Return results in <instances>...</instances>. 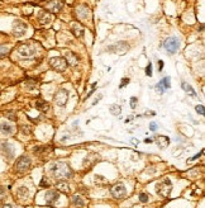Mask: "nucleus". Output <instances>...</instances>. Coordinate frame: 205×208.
I'll use <instances>...</instances> for the list:
<instances>
[{
  "instance_id": "obj_1",
  "label": "nucleus",
  "mask_w": 205,
  "mask_h": 208,
  "mask_svg": "<svg viewBox=\"0 0 205 208\" xmlns=\"http://www.w3.org/2000/svg\"><path fill=\"white\" fill-rule=\"evenodd\" d=\"M53 175L57 179H63V178H70L72 175V170L70 168V165L66 163H56L52 168H51Z\"/></svg>"
},
{
  "instance_id": "obj_2",
  "label": "nucleus",
  "mask_w": 205,
  "mask_h": 208,
  "mask_svg": "<svg viewBox=\"0 0 205 208\" xmlns=\"http://www.w3.org/2000/svg\"><path fill=\"white\" fill-rule=\"evenodd\" d=\"M171 190H172V183H171L170 179H163L160 183L156 184V192L158 195L166 198L171 194Z\"/></svg>"
},
{
  "instance_id": "obj_3",
  "label": "nucleus",
  "mask_w": 205,
  "mask_h": 208,
  "mask_svg": "<svg viewBox=\"0 0 205 208\" xmlns=\"http://www.w3.org/2000/svg\"><path fill=\"white\" fill-rule=\"evenodd\" d=\"M163 47L166 48V51L168 52V53H175L179 48H180V41H179V38H176V37H168L166 41H165V43H163Z\"/></svg>"
},
{
  "instance_id": "obj_4",
  "label": "nucleus",
  "mask_w": 205,
  "mask_h": 208,
  "mask_svg": "<svg viewBox=\"0 0 205 208\" xmlns=\"http://www.w3.org/2000/svg\"><path fill=\"white\" fill-rule=\"evenodd\" d=\"M32 166V161L28 156H20L15 163V170L18 173H25Z\"/></svg>"
},
{
  "instance_id": "obj_5",
  "label": "nucleus",
  "mask_w": 205,
  "mask_h": 208,
  "mask_svg": "<svg viewBox=\"0 0 205 208\" xmlns=\"http://www.w3.org/2000/svg\"><path fill=\"white\" fill-rule=\"evenodd\" d=\"M50 65L53 70H56L58 72H63L67 67V62L63 57H52L50 60Z\"/></svg>"
},
{
  "instance_id": "obj_6",
  "label": "nucleus",
  "mask_w": 205,
  "mask_h": 208,
  "mask_svg": "<svg viewBox=\"0 0 205 208\" xmlns=\"http://www.w3.org/2000/svg\"><path fill=\"white\" fill-rule=\"evenodd\" d=\"M68 100V92L65 90V89H61V90H58L55 97H53V102L58 105V107H65L66 103Z\"/></svg>"
},
{
  "instance_id": "obj_7",
  "label": "nucleus",
  "mask_w": 205,
  "mask_h": 208,
  "mask_svg": "<svg viewBox=\"0 0 205 208\" xmlns=\"http://www.w3.org/2000/svg\"><path fill=\"white\" fill-rule=\"evenodd\" d=\"M27 24L25 23H23L22 20H15L14 22V25H13V33H14V36L15 37H23L24 35H25V32H27Z\"/></svg>"
},
{
  "instance_id": "obj_8",
  "label": "nucleus",
  "mask_w": 205,
  "mask_h": 208,
  "mask_svg": "<svg viewBox=\"0 0 205 208\" xmlns=\"http://www.w3.org/2000/svg\"><path fill=\"white\" fill-rule=\"evenodd\" d=\"M109 52H113V53H119V55H124L128 50H129V46L125 43V42H118L113 46H109L107 48Z\"/></svg>"
},
{
  "instance_id": "obj_9",
  "label": "nucleus",
  "mask_w": 205,
  "mask_h": 208,
  "mask_svg": "<svg viewBox=\"0 0 205 208\" xmlns=\"http://www.w3.org/2000/svg\"><path fill=\"white\" fill-rule=\"evenodd\" d=\"M110 193H112V195H113L114 198H117V199H122V198L125 197L127 190H125V187H124L122 183H119V184H115V185L112 187Z\"/></svg>"
},
{
  "instance_id": "obj_10",
  "label": "nucleus",
  "mask_w": 205,
  "mask_h": 208,
  "mask_svg": "<svg viewBox=\"0 0 205 208\" xmlns=\"http://www.w3.org/2000/svg\"><path fill=\"white\" fill-rule=\"evenodd\" d=\"M18 52L22 57H33L34 56V48L30 45H22L19 47Z\"/></svg>"
},
{
  "instance_id": "obj_11",
  "label": "nucleus",
  "mask_w": 205,
  "mask_h": 208,
  "mask_svg": "<svg viewBox=\"0 0 205 208\" xmlns=\"http://www.w3.org/2000/svg\"><path fill=\"white\" fill-rule=\"evenodd\" d=\"M58 198H60V193L57 190H50V192L46 193V202H47V204H51V205L55 204L58 200Z\"/></svg>"
},
{
  "instance_id": "obj_12",
  "label": "nucleus",
  "mask_w": 205,
  "mask_h": 208,
  "mask_svg": "<svg viewBox=\"0 0 205 208\" xmlns=\"http://www.w3.org/2000/svg\"><path fill=\"white\" fill-rule=\"evenodd\" d=\"M170 81H171V77L170 76H166V77H163L157 85H156V89L160 92V93H163L166 89H170Z\"/></svg>"
},
{
  "instance_id": "obj_13",
  "label": "nucleus",
  "mask_w": 205,
  "mask_h": 208,
  "mask_svg": "<svg viewBox=\"0 0 205 208\" xmlns=\"http://www.w3.org/2000/svg\"><path fill=\"white\" fill-rule=\"evenodd\" d=\"M56 188H57V190L58 192H61V193H70V187H68V183L66 182V180H58L57 183H56Z\"/></svg>"
},
{
  "instance_id": "obj_14",
  "label": "nucleus",
  "mask_w": 205,
  "mask_h": 208,
  "mask_svg": "<svg viewBox=\"0 0 205 208\" xmlns=\"http://www.w3.org/2000/svg\"><path fill=\"white\" fill-rule=\"evenodd\" d=\"M14 131V127L8 123V122H2L0 123V132H2L3 135H12Z\"/></svg>"
},
{
  "instance_id": "obj_15",
  "label": "nucleus",
  "mask_w": 205,
  "mask_h": 208,
  "mask_svg": "<svg viewBox=\"0 0 205 208\" xmlns=\"http://www.w3.org/2000/svg\"><path fill=\"white\" fill-rule=\"evenodd\" d=\"M2 151L5 154V156H7L8 159H12L13 155H14V150H13V147H12L9 143H3V146H2Z\"/></svg>"
},
{
  "instance_id": "obj_16",
  "label": "nucleus",
  "mask_w": 205,
  "mask_h": 208,
  "mask_svg": "<svg viewBox=\"0 0 205 208\" xmlns=\"http://www.w3.org/2000/svg\"><path fill=\"white\" fill-rule=\"evenodd\" d=\"M94 183H95L96 187H105V185L108 184V180H107L103 175H95V178H94Z\"/></svg>"
},
{
  "instance_id": "obj_17",
  "label": "nucleus",
  "mask_w": 205,
  "mask_h": 208,
  "mask_svg": "<svg viewBox=\"0 0 205 208\" xmlns=\"http://www.w3.org/2000/svg\"><path fill=\"white\" fill-rule=\"evenodd\" d=\"M51 19H52V17H51V14H50L48 12H42V13L39 14V23L43 24V25L48 24V23L51 22Z\"/></svg>"
},
{
  "instance_id": "obj_18",
  "label": "nucleus",
  "mask_w": 205,
  "mask_h": 208,
  "mask_svg": "<svg viewBox=\"0 0 205 208\" xmlns=\"http://www.w3.org/2000/svg\"><path fill=\"white\" fill-rule=\"evenodd\" d=\"M66 62L71 66H75L77 64V57L72 52H66Z\"/></svg>"
},
{
  "instance_id": "obj_19",
  "label": "nucleus",
  "mask_w": 205,
  "mask_h": 208,
  "mask_svg": "<svg viewBox=\"0 0 205 208\" xmlns=\"http://www.w3.org/2000/svg\"><path fill=\"white\" fill-rule=\"evenodd\" d=\"M156 141H157V145L160 146V148H165V147H167V145L170 143V140H168V137H166V136H157Z\"/></svg>"
},
{
  "instance_id": "obj_20",
  "label": "nucleus",
  "mask_w": 205,
  "mask_h": 208,
  "mask_svg": "<svg viewBox=\"0 0 205 208\" xmlns=\"http://www.w3.org/2000/svg\"><path fill=\"white\" fill-rule=\"evenodd\" d=\"M72 32H74V35H75V36L81 37V36H82V33H84V28H82L79 23H72Z\"/></svg>"
},
{
  "instance_id": "obj_21",
  "label": "nucleus",
  "mask_w": 205,
  "mask_h": 208,
  "mask_svg": "<svg viewBox=\"0 0 205 208\" xmlns=\"http://www.w3.org/2000/svg\"><path fill=\"white\" fill-rule=\"evenodd\" d=\"M62 5H63V3L61 2V0H55V2H52L51 10H52L53 13H58V12L62 9Z\"/></svg>"
},
{
  "instance_id": "obj_22",
  "label": "nucleus",
  "mask_w": 205,
  "mask_h": 208,
  "mask_svg": "<svg viewBox=\"0 0 205 208\" xmlns=\"http://www.w3.org/2000/svg\"><path fill=\"white\" fill-rule=\"evenodd\" d=\"M72 204H74L75 207H80V208H81V207L85 205V202H84V199H82L80 195L76 194V195L72 197Z\"/></svg>"
},
{
  "instance_id": "obj_23",
  "label": "nucleus",
  "mask_w": 205,
  "mask_h": 208,
  "mask_svg": "<svg viewBox=\"0 0 205 208\" xmlns=\"http://www.w3.org/2000/svg\"><path fill=\"white\" fill-rule=\"evenodd\" d=\"M109 110H110V113H112L113 115H119L120 112H122V108H120L118 104H113V105H110Z\"/></svg>"
},
{
  "instance_id": "obj_24",
  "label": "nucleus",
  "mask_w": 205,
  "mask_h": 208,
  "mask_svg": "<svg viewBox=\"0 0 205 208\" xmlns=\"http://www.w3.org/2000/svg\"><path fill=\"white\" fill-rule=\"evenodd\" d=\"M182 89H184L185 92L190 93V95H191V97H196V93H195V90H194V89H192L190 85H187L186 83H182Z\"/></svg>"
},
{
  "instance_id": "obj_25",
  "label": "nucleus",
  "mask_w": 205,
  "mask_h": 208,
  "mask_svg": "<svg viewBox=\"0 0 205 208\" xmlns=\"http://www.w3.org/2000/svg\"><path fill=\"white\" fill-rule=\"evenodd\" d=\"M17 193H18V195H20V197H27V195L29 194V190H28L25 187H20V188H18Z\"/></svg>"
},
{
  "instance_id": "obj_26",
  "label": "nucleus",
  "mask_w": 205,
  "mask_h": 208,
  "mask_svg": "<svg viewBox=\"0 0 205 208\" xmlns=\"http://www.w3.org/2000/svg\"><path fill=\"white\" fill-rule=\"evenodd\" d=\"M36 108L39 109V110H43V112L48 110V105H47L46 103H43V102H37V103H36Z\"/></svg>"
},
{
  "instance_id": "obj_27",
  "label": "nucleus",
  "mask_w": 205,
  "mask_h": 208,
  "mask_svg": "<svg viewBox=\"0 0 205 208\" xmlns=\"http://www.w3.org/2000/svg\"><path fill=\"white\" fill-rule=\"evenodd\" d=\"M8 52H9V48H8L7 46H0V57L7 56Z\"/></svg>"
},
{
  "instance_id": "obj_28",
  "label": "nucleus",
  "mask_w": 205,
  "mask_h": 208,
  "mask_svg": "<svg viewBox=\"0 0 205 208\" xmlns=\"http://www.w3.org/2000/svg\"><path fill=\"white\" fill-rule=\"evenodd\" d=\"M196 112L199 113V114H201V115H204L205 114V108H204V105H201V104H199V105H196Z\"/></svg>"
},
{
  "instance_id": "obj_29",
  "label": "nucleus",
  "mask_w": 205,
  "mask_h": 208,
  "mask_svg": "<svg viewBox=\"0 0 205 208\" xmlns=\"http://www.w3.org/2000/svg\"><path fill=\"white\" fill-rule=\"evenodd\" d=\"M139 200H141L142 203H146V202H148V195H147L146 193H142V194H139Z\"/></svg>"
},
{
  "instance_id": "obj_30",
  "label": "nucleus",
  "mask_w": 205,
  "mask_h": 208,
  "mask_svg": "<svg viewBox=\"0 0 205 208\" xmlns=\"http://www.w3.org/2000/svg\"><path fill=\"white\" fill-rule=\"evenodd\" d=\"M146 74H147L148 76H152V64H148V66H147V69H146Z\"/></svg>"
},
{
  "instance_id": "obj_31",
  "label": "nucleus",
  "mask_w": 205,
  "mask_h": 208,
  "mask_svg": "<svg viewBox=\"0 0 205 208\" xmlns=\"http://www.w3.org/2000/svg\"><path fill=\"white\" fill-rule=\"evenodd\" d=\"M130 103H132V104H130L132 109H134V108L137 107V104H135V103H137V98H132V99H130Z\"/></svg>"
},
{
  "instance_id": "obj_32",
  "label": "nucleus",
  "mask_w": 205,
  "mask_h": 208,
  "mask_svg": "<svg viewBox=\"0 0 205 208\" xmlns=\"http://www.w3.org/2000/svg\"><path fill=\"white\" fill-rule=\"evenodd\" d=\"M41 187H43V188L48 187V180L46 182V178H43V180H42V183H41Z\"/></svg>"
},
{
  "instance_id": "obj_33",
  "label": "nucleus",
  "mask_w": 205,
  "mask_h": 208,
  "mask_svg": "<svg viewBox=\"0 0 205 208\" xmlns=\"http://www.w3.org/2000/svg\"><path fill=\"white\" fill-rule=\"evenodd\" d=\"M5 115H7L8 118H10V120H13V121H15V120H17V118H15V115H14L13 113H7Z\"/></svg>"
},
{
  "instance_id": "obj_34",
  "label": "nucleus",
  "mask_w": 205,
  "mask_h": 208,
  "mask_svg": "<svg viewBox=\"0 0 205 208\" xmlns=\"http://www.w3.org/2000/svg\"><path fill=\"white\" fill-rule=\"evenodd\" d=\"M127 83H129V79H123V81H122V85H120V88L125 86V85H127Z\"/></svg>"
},
{
  "instance_id": "obj_35",
  "label": "nucleus",
  "mask_w": 205,
  "mask_h": 208,
  "mask_svg": "<svg viewBox=\"0 0 205 208\" xmlns=\"http://www.w3.org/2000/svg\"><path fill=\"white\" fill-rule=\"evenodd\" d=\"M150 128H151V131H156V130H157V125H156V123H151Z\"/></svg>"
},
{
  "instance_id": "obj_36",
  "label": "nucleus",
  "mask_w": 205,
  "mask_h": 208,
  "mask_svg": "<svg viewBox=\"0 0 205 208\" xmlns=\"http://www.w3.org/2000/svg\"><path fill=\"white\" fill-rule=\"evenodd\" d=\"M162 67H163V61H162V60H160V61H158V70L161 71V70H162Z\"/></svg>"
},
{
  "instance_id": "obj_37",
  "label": "nucleus",
  "mask_w": 205,
  "mask_h": 208,
  "mask_svg": "<svg viewBox=\"0 0 205 208\" xmlns=\"http://www.w3.org/2000/svg\"><path fill=\"white\" fill-rule=\"evenodd\" d=\"M0 208H13V207H12L10 204H5V205H2Z\"/></svg>"
},
{
  "instance_id": "obj_38",
  "label": "nucleus",
  "mask_w": 205,
  "mask_h": 208,
  "mask_svg": "<svg viewBox=\"0 0 205 208\" xmlns=\"http://www.w3.org/2000/svg\"><path fill=\"white\" fill-rule=\"evenodd\" d=\"M145 142H146V143H151V142H152V140H151V138H146V140H145Z\"/></svg>"
}]
</instances>
